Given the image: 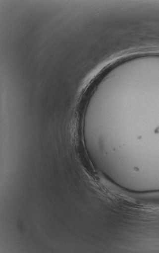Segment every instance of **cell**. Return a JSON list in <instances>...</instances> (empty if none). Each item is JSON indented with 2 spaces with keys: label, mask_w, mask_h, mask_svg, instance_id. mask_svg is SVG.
Wrapping results in <instances>:
<instances>
[{
  "label": "cell",
  "mask_w": 159,
  "mask_h": 253,
  "mask_svg": "<svg viewBox=\"0 0 159 253\" xmlns=\"http://www.w3.org/2000/svg\"><path fill=\"white\" fill-rule=\"evenodd\" d=\"M106 184L112 196L128 205L145 209H159V191L137 193L128 191L108 181Z\"/></svg>",
  "instance_id": "6da1fadb"
}]
</instances>
